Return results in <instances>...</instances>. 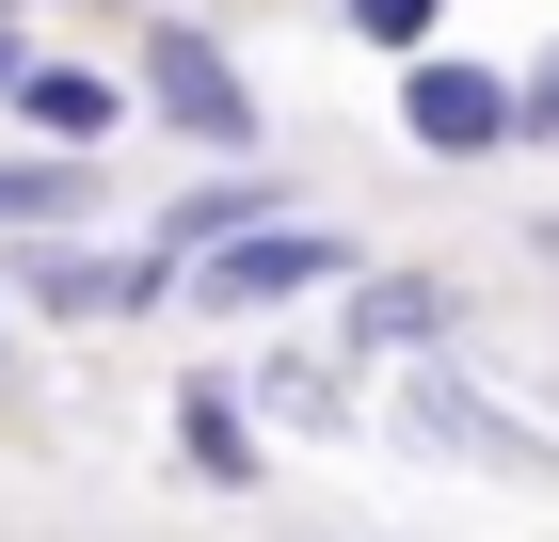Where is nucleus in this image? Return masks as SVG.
<instances>
[{
	"instance_id": "f03ea898",
	"label": "nucleus",
	"mask_w": 559,
	"mask_h": 542,
	"mask_svg": "<svg viewBox=\"0 0 559 542\" xmlns=\"http://www.w3.org/2000/svg\"><path fill=\"white\" fill-rule=\"evenodd\" d=\"M0 303H33V320H160V303H176V255H160V240H64V224H16Z\"/></svg>"
},
{
	"instance_id": "423d86ee",
	"label": "nucleus",
	"mask_w": 559,
	"mask_h": 542,
	"mask_svg": "<svg viewBox=\"0 0 559 542\" xmlns=\"http://www.w3.org/2000/svg\"><path fill=\"white\" fill-rule=\"evenodd\" d=\"M448 320H464L448 272H384V255H352V288H336V351H352V368H416V351H448Z\"/></svg>"
},
{
	"instance_id": "dca6fc26",
	"label": "nucleus",
	"mask_w": 559,
	"mask_h": 542,
	"mask_svg": "<svg viewBox=\"0 0 559 542\" xmlns=\"http://www.w3.org/2000/svg\"><path fill=\"white\" fill-rule=\"evenodd\" d=\"M544 399H559V368H544Z\"/></svg>"
},
{
	"instance_id": "39448f33",
	"label": "nucleus",
	"mask_w": 559,
	"mask_h": 542,
	"mask_svg": "<svg viewBox=\"0 0 559 542\" xmlns=\"http://www.w3.org/2000/svg\"><path fill=\"white\" fill-rule=\"evenodd\" d=\"M400 144L416 160H496L512 128V64H464V48H400Z\"/></svg>"
},
{
	"instance_id": "ddd939ff",
	"label": "nucleus",
	"mask_w": 559,
	"mask_h": 542,
	"mask_svg": "<svg viewBox=\"0 0 559 542\" xmlns=\"http://www.w3.org/2000/svg\"><path fill=\"white\" fill-rule=\"evenodd\" d=\"M512 128H527V144H559V48H544V64H512Z\"/></svg>"
},
{
	"instance_id": "2eb2a0df",
	"label": "nucleus",
	"mask_w": 559,
	"mask_h": 542,
	"mask_svg": "<svg viewBox=\"0 0 559 542\" xmlns=\"http://www.w3.org/2000/svg\"><path fill=\"white\" fill-rule=\"evenodd\" d=\"M0 368H16V303H0Z\"/></svg>"
},
{
	"instance_id": "4468645a",
	"label": "nucleus",
	"mask_w": 559,
	"mask_h": 542,
	"mask_svg": "<svg viewBox=\"0 0 559 542\" xmlns=\"http://www.w3.org/2000/svg\"><path fill=\"white\" fill-rule=\"evenodd\" d=\"M16 64H33V33H16V0H0V96H16Z\"/></svg>"
},
{
	"instance_id": "f8f14e48",
	"label": "nucleus",
	"mask_w": 559,
	"mask_h": 542,
	"mask_svg": "<svg viewBox=\"0 0 559 542\" xmlns=\"http://www.w3.org/2000/svg\"><path fill=\"white\" fill-rule=\"evenodd\" d=\"M336 16H352V48H384V64H400V48H431V33H448V0H336Z\"/></svg>"
},
{
	"instance_id": "7ed1b4c3",
	"label": "nucleus",
	"mask_w": 559,
	"mask_h": 542,
	"mask_svg": "<svg viewBox=\"0 0 559 542\" xmlns=\"http://www.w3.org/2000/svg\"><path fill=\"white\" fill-rule=\"evenodd\" d=\"M129 112H160L192 160H240V144H257V81H240V48H224V33H192V16H144Z\"/></svg>"
},
{
	"instance_id": "0eeeda50",
	"label": "nucleus",
	"mask_w": 559,
	"mask_h": 542,
	"mask_svg": "<svg viewBox=\"0 0 559 542\" xmlns=\"http://www.w3.org/2000/svg\"><path fill=\"white\" fill-rule=\"evenodd\" d=\"M272 208H288V176L240 144V160H209L192 192H160V208H144V240H160V255H209V240H240V224H272Z\"/></svg>"
},
{
	"instance_id": "9d476101",
	"label": "nucleus",
	"mask_w": 559,
	"mask_h": 542,
	"mask_svg": "<svg viewBox=\"0 0 559 542\" xmlns=\"http://www.w3.org/2000/svg\"><path fill=\"white\" fill-rule=\"evenodd\" d=\"M352 351L336 335H320V351H257V368H240V399H257V431H352Z\"/></svg>"
},
{
	"instance_id": "20e7f679",
	"label": "nucleus",
	"mask_w": 559,
	"mask_h": 542,
	"mask_svg": "<svg viewBox=\"0 0 559 542\" xmlns=\"http://www.w3.org/2000/svg\"><path fill=\"white\" fill-rule=\"evenodd\" d=\"M400 431H416V447H448V462H496V479H559V431H527L512 399H496V383H464L448 351H416Z\"/></svg>"
},
{
	"instance_id": "1a4fd4ad",
	"label": "nucleus",
	"mask_w": 559,
	"mask_h": 542,
	"mask_svg": "<svg viewBox=\"0 0 559 542\" xmlns=\"http://www.w3.org/2000/svg\"><path fill=\"white\" fill-rule=\"evenodd\" d=\"M0 112L33 128V144H81V160H112V128H129V81H96V64H48V48H33Z\"/></svg>"
},
{
	"instance_id": "6e6552de",
	"label": "nucleus",
	"mask_w": 559,
	"mask_h": 542,
	"mask_svg": "<svg viewBox=\"0 0 559 542\" xmlns=\"http://www.w3.org/2000/svg\"><path fill=\"white\" fill-rule=\"evenodd\" d=\"M176 462H192L209 495H257V479H272V447H257V399H240L224 368H192V383H176Z\"/></svg>"
},
{
	"instance_id": "f257e3e1",
	"label": "nucleus",
	"mask_w": 559,
	"mask_h": 542,
	"mask_svg": "<svg viewBox=\"0 0 559 542\" xmlns=\"http://www.w3.org/2000/svg\"><path fill=\"white\" fill-rule=\"evenodd\" d=\"M352 224H304V208H272V224H240V240H209V255H176V303L192 320H288V303H336L352 288Z\"/></svg>"
},
{
	"instance_id": "9b49d317",
	"label": "nucleus",
	"mask_w": 559,
	"mask_h": 542,
	"mask_svg": "<svg viewBox=\"0 0 559 542\" xmlns=\"http://www.w3.org/2000/svg\"><path fill=\"white\" fill-rule=\"evenodd\" d=\"M81 208H96L81 144H0V240H16V224H81Z\"/></svg>"
}]
</instances>
